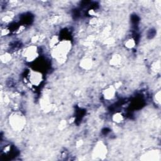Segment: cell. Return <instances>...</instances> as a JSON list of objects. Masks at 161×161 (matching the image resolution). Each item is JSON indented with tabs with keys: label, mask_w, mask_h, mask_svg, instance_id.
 Instances as JSON below:
<instances>
[{
	"label": "cell",
	"mask_w": 161,
	"mask_h": 161,
	"mask_svg": "<svg viewBox=\"0 0 161 161\" xmlns=\"http://www.w3.org/2000/svg\"><path fill=\"white\" fill-rule=\"evenodd\" d=\"M115 91L113 87L109 88L108 89L105 90L104 93V98L106 99H111L115 96Z\"/></svg>",
	"instance_id": "cell-3"
},
{
	"label": "cell",
	"mask_w": 161,
	"mask_h": 161,
	"mask_svg": "<svg viewBox=\"0 0 161 161\" xmlns=\"http://www.w3.org/2000/svg\"><path fill=\"white\" fill-rule=\"evenodd\" d=\"M37 55V47L33 46L27 48L24 51V57L29 62L34 61V60L37 58L38 56Z\"/></svg>",
	"instance_id": "cell-1"
},
{
	"label": "cell",
	"mask_w": 161,
	"mask_h": 161,
	"mask_svg": "<svg viewBox=\"0 0 161 161\" xmlns=\"http://www.w3.org/2000/svg\"><path fill=\"white\" fill-rule=\"evenodd\" d=\"M113 120H114L115 122H121V121H122L123 120V116L122 115H121V114H119V113L116 114L113 116Z\"/></svg>",
	"instance_id": "cell-5"
},
{
	"label": "cell",
	"mask_w": 161,
	"mask_h": 161,
	"mask_svg": "<svg viewBox=\"0 0 161 161\" xmlns=\"http://www.w3.org/2000/svg\"><path fill=\"white\" fill-rule=\"evenodd\" d=\"M20 115H16V117L13 118L11 120V123H12V125L13 127H19L20 126L22 127V123H23L24 120L20 117Z\"/></svg>",
	"instance_id": "cell-4"
},
{
	"label": "cell",
	"mask_w": 161,
	"mask_h": 161,
	"mask_svg": "<svg viewBox=\"0 0 161 161\" xmlns=\"http://www.w3.org/2000/svg\"><path fill=\"white\" fill-rule=\"evenodd\" d=\"M125 46L128 48H132L133 47L135 46V41L134 40L130 39L125 43Z\"/></svg>",
	"instance_id": "cell-6"
},
{
	"label": "cell",
	"mask_w": 161,
	"mask_h": 161,
	"mask_svg": "<svg viewBox=\"0 0 161 161\" xmlns=\"http://www.w3.org/2000/svg\"><path fill=\"white\" fill-rule=\"evenodd\" d=\"M29 80L32 85L38 86L42 82V76L38 72L32 71L29 76Z\"/></svg>",
	"instance_id": "cell-2"
}]
</instances>
